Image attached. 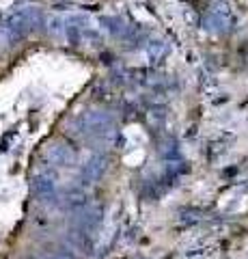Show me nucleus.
Here are the masks:
<instances>
[{
  "label": "nucleus",
  "mask_w": 248,
  "mask_h": 259,
  "mask_svg": "<svg viewBox=\"0 0 248 259\" xmlns=\"http://www.w3.org/2000/svg\"><path fill=\"white\" fill-rule=\"evenodd\" d=\"M76 132L93 145H108L115 139V125L106 112L91 110L80 115L76 121Z\"/></svg>",
  "instance_id": "nucleus-1"
},
{
  "label": "nucleus",
  "mask_w": 248,
  "mask_h": 259,
  "mask_svg": "<svg viewBox=\"0 0 248 259\" xmlns=\"http://www.w3.org/2000/svg\"><path fill=\"white\" fill-rule=\"evenodd\" d=\"M41 22H43L41 11L35 9V7H26V9L11 13L5 22V28L9 30L13 37H22V35H26V32L37 30L41 26Z\"/></svg>",
  "instance_id": "nucleus-2"
},
{
  "label": "nucleus",
  "mask_w": 248,
  "mask_h": 259,
  "mask_svg": "<svg viewBox=\"0 0 248 259\" xmlns=\"http://www.w3.org/2000/svg\"><path fill=\"white\" fill-rule=\"evenodd\" d=\"M33 194L39 201H54L57 199V180L52 173H39L33 180Z\"/></svg>",
  "instance_id": "nucleus-3"
},
{
  "label": "nucleus",
  "mask_w": 248,
  "mask_h": 259,
  "mask_svg": "<svg viewBox=\"0 0 248 259\" xmlns=\"http://www.w3.org/2000/svg\"><path fill=\"white\" fill-rule=\"evenodd\" d=\"M106 168H108V158L106 156H100V153H95V156L82 166L80 182H82L84 186H91V184L97 182L104 173H106Z\"/></svg>",
  "instance_id": "nucleus-4"
},
{
  "label": "nucleus",
  "mask_w": 248,
  "mask_h": 259,
  "mask_svg": "<svg viewBox=\"0 0 248 259\" xmlns=\"http://www.w3.org/2000/svg\"><path fill=\"white\" fill-rule=\"evenodd\" d=\"M45 160L50 162V164H54V166H71L76 162V153L65 143H54V145L47 147Z\"/></svg>",
  "instance_id": "nucleus-5"
},
{
  "label": "nucleus",
  "mask_w": 248,
  "mask_h": 259,
  "mask_svg": "<svg viewBox=\"0 0 248 259\" xmlns=\"http://www.w3.org/2000/svg\"><path fill=\"white\" fill-rule=\"evenodd\" d=\"M84 190L82 188H76V190H71L69 194H67V199H65V203L69 205V207H82L84 205Z\"/></svg>",
  "instance_id": "nucleus-6"
},
{
  "label": "nucleus",
  "mask_w": 248,
  "mask_h": 259,
  "mask_svg": "<svg viewBox=\"0 0 248 259\" xmlns=\"http://www.w3.org/2000/svg\"><path fill=\"white\" fill-rule=\"evenodd\" d=\"M11 39H15V37L11 35V32H9V30H7L5 26H3V28H0V44H9V41H11Z\"/></svg>",
  "instance_id": "nucleus-7"
},
{
  "label": "nucleus",
  "mask_w": 248,
  "mask_h": 259,
  "mask_svg": "<svg viewBox=\"0 0 248 259\" xmlns=\"http://www.w3.org/2000/svg\"><path fill=\"white\" fill-rule=\"evenodd\" d=\"M45 259H74L69 253H65V250H61V253H52L50 257H45Z\"/></svg>",
  "instance_id": "nucleus-8"
}]
</instances>
